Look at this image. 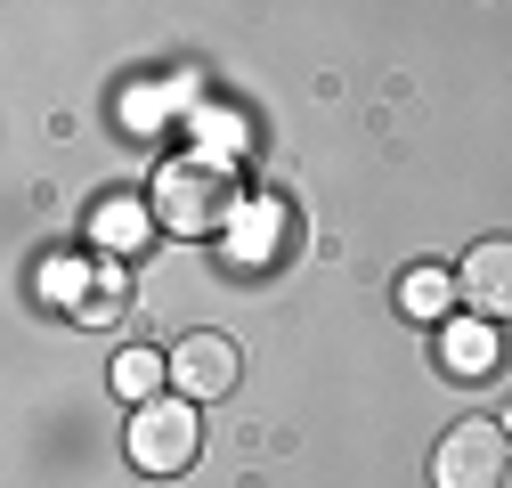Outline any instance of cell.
I'll return each mask as SVG.
<instances>
[{
  "mask_svg": "<svg viewBox=\"0 0 512 488\" xmlns=\"http://www.w3.org/2000/svg\"><path fill=\"white\" fill-rule=\"evenodd\" d=\"M155 220L171 236H220L244 220V171L228 155H171L155 171Z\"/></svg>",
  "mask_w": 512,
  "mask_h": 488,
  "instance_id": "1",
  "label": "cell"
},
{
  "mask_svg": "<svg viewBox=\"0 0 512 488\" xmlns=\"http://www.w3.org/2000/svg\"><path fill=\"white\" fill-rule=\"evenodd\" d=\"M504 456H512L504 423L464 415V423H447L439 448H431V488H504Z\"/></svg>",
  "mask_w": 512,
  "mask_h": 488,
  "instance_id": "2",
  "label": "cell"
},
{
  "mask_svg": "<svg viewBox=\"0 0 512 488\" xmlns=\"http://www.w3.org/2000/svg\"><path fill=\"white\" fill-rule=\"evenodd\" d=\"M196 448H204V415L187 399H147L131 415V464L139 472H187Z\"/></svg>",
  "mask_w": 512,
  "mask_h": 488,
  "instance_id": "3",
  "label": "cell"
},
{
  "mask_svg": "<svg viewBox=\"0 0 512 488\" xmlns=\"http://www.w3.org/2000/svg\"><path fill=\"white\" fill-rule=\"evenodd\" d=\"M236 375H244V358H236V342H228V334H187V342L171 350V391H179L187 407L228 399V391H236Z\"/></svg>",
  "mask_w": 512,
  "mask_h": 488,
  "instance_id": "4",
  "label": "cell"
},
{
  "mask_svg": "<svg viewBox=\"0 0 512 488\" xmlns=\"http://www.w3.org/2000/svg\"><path fill=\"white\" fill-rule=\"evenodd\" d=\"M456 293L472 301L488 326H496V318H512V236L472 244V253H464V269H456Z\"/></svg>",
  "mask_w": 512,
  "mask_h": 488,
  "instance_id": "5",
  "label": "cell"
},
{
  "mask_svg": "<svg viewBox=\"0 0 512 488\" xmlns=\"http://www.w3.org/2000/svg\"><path fill=\"white\" fill-rule=\"evenodd\" d=\"M439 366L456 383H480V375H496L504 366V342H496V326L488 318H456V326H439Z\"/></svg>",
  "mask_w": 512,
  "mask_h": 488,
  "instance_id": "6",
  "label": "cell"
},
{
  "mask_svg": "<svg viewBox=\"0 0 512 488\" xmlns=\"http://www.w3.org/2000/svg\"><path fill=\"white\" fill-rule=\"evenodd\" d=\"M447 301H456V269H407V285H399V310L407 318H447Z\"/></svg>",
  "mask_w": 512,
  "mask_h": 488,
  "instance_id": "7",
  "label": "cell"
},
{
  "mask_svg": "<svg viewBox=\"0 0 512 488\" xmlns=\"http://www.w3.org/2000/svg\"><path fill=\"white\" fill-rule=\"evenodd\" d=\"M155 383H171V358H155V350H122V358H114V391H122V399L147 407Z\"/></svg>",
  "mask_w": 512,
  "mask_h": 488,
  "instance_id": "8",
  "label": "cell"
},
{
  "mask_svg": "<svg viewBox=\"0 0 512 488\" xmlns=\"http://www.w3.org/2000/svg\"><path fill=\"white\" fill-rule=\"evenodd\" d=\"M139 236H147L139 204H106V212H98V244H139Z\"/></svg>",
  "mask_w": 512,
  "mask_h": 488,
  "instance_id": "9",
  "label": "cell"
},
{
  "mask_svg": "<svg viewBox=\"0 0 512 488\" xmlns=\"http://www.w3.org/2000/svg\"><path fill=\"white\" fill-rule=\"evenodd\" d=\"M504 440H512V407H504Z\"/></svg>",
  "mask_w": 512,
  "mask_h": 488,
  "instance_id": "10",
  "label": "cell"
}]
</instances>
